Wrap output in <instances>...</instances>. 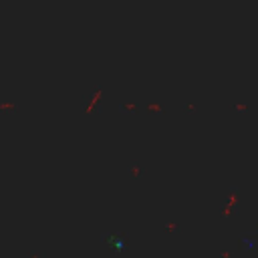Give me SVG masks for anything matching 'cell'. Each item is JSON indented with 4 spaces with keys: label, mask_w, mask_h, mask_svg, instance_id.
<instances>
[]
</instances>
